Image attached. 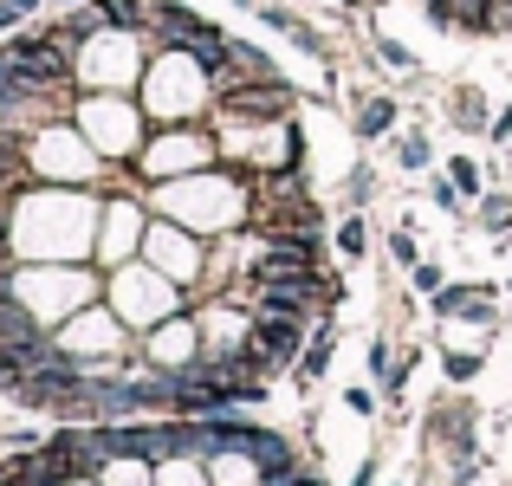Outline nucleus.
I'll return each mask as SVG.
<instances>
[{"label": "nucleus", "mask_w": 512, "mask_h": 486, "mask_svg": "<svg viewBox=\"0 0 512 486\" xmlns=\"http://www.w3.org/2000/svg\"><path fill=\"white\" fill-rule=\"evenodd\" d=\"M221 91V117H247V124H279L292 117V85L286 78H234V85H214Z\"/></svg>", "instance_id": "obj_1"}, {"label": "nucleus", "mask_w": 512, "mask_h": 486, "mask_svg": "<svg viewBox=\"0 0 512 486\" xmlns=\"http://www.w3.org/2000/svg\"><path fill=\"white\" fill-rule=\"evenodd\" d=\"M253 286L266 279H312L318 273V234H266V247L253 253Z\"/></svg>", "instance_id": "obj_2"}, {"label": "nucleus", "mask_w": 512, "mask_h": 486, "mask_svg": "<svg viewBox=\"0 0 512 486\" xmlns=\"http://www.w3.org/2000/svg\"><path fill=\"white\" fill-rule=\"evenodd\" d=\"M299 337H305V324H299V318H273V312H253V324H247V337H240V344H247L253 357L266 363V376H273L279 363H292V350H299Z\"/></svg>", "instance_id": "obj_3"}, {"label": "nucleus", "mask_w": 512, "mask_h": 486, "mask_svg": "<svg viewBox=\"0 0 512 486\" xmlns=\"http://www.w3.org/2000/svg\"><path fill=\"white\" fill-rule=\"evenodd\" d=\"M33 182V156H26L20 130H0V195H20Z\"/></svg>", "instance_id": "obj_4"}, {"label": "nucleus", "mask_w": 512, "mask_h": 486, "mask_svg": "<svg viewBox=\"0 0 512 486\" xmlns=\"http://www.w3.org/2000/svg\"><path fill=\"white\" fill-rule=\"evenodd\" d=\"M26 337H39V318L7 292V299H0V344H26Z\"/></svg>", "instance_id": "obj_5"}, {"label": "nucleus", "mask_w": 512, "mask_h": 486, "mask_svg": "<svg viewBox=\"0 0 512 486\" xmlns=\"http://www.w3.org/2000/svg\"><path fill=\"white\" fill-rule=\"evenodd\" d=\"M98 13H104V26H143L150 20L143 0H98Z\"/></svg>", "instance_id": "obj_6"}, {"label": "nucleus", "mask_w": 512, "mask_h": 486, "mask_svg": "<svg viewBox=\"0 0 512 486\" xmlns=\"http://www.w3.org/2000/svg\"><path fill=\"white\" fill-rule=\"evenodd\" d=\"M389 117H396V104H389V98H370L357 111V130H363V137H376V130H389Z\"/></svg>", "instance_id": "obj_7"}, {"label": "nucleus", "mask_w": 512, "mask_h": 486, "mask_svg": "<svg viewBox=\"0 0 512 486\" xmlns=\"http://www.w3.org/2000/svg\"><path fill=\"white\" fill-rule=\"evenodd\" d=\"M448 182L461 188V195H480V169H474L467 156H454V162H448Z\"/></svg>", "instance_id": "obj_8"}, {"label": "nucleus", "mask_w": 512, "mask_h": 486, "mask_svg": "<svg viewBox=\"0 0 512 486\" xmlns=\"http://www.w3.org/2000/svg\"><path fill=\"white\" fill-rule=\"evenodd\" d=\"M454 124H467V130H480V124H487V111H480V98H474V91H461V98H454Z\"/></svg>", "instance_id": "obj_9"}, {"label": "nucleus", "mask_w": 512, "mask_h": 486, "mask_svg": "<svg viewBox=\"0 0 512 486\" xmlns=\"http://www.w3.org/2000/svg\"><path fill=\"white\" fill-rule=\"evenodd\" d=\"M331 363V331H318V344H305V376H325Z\"/></svg>", "instance_id": "obj_10"}, {"label": "nucleus", "mask_w": 512, "mask_h": 486, "mask_svg": "<svg viewBox=\"0 0 512 486\" xmlns=\"http://www.w3.org/2000/svg\"><path fill=\"white\" fill-rule=\"evenodd\" d=\"M480 221H487V227H512V201L506 195H487V201H480Z\"/></svg>", "instance_id": "obj_11"}, {"label": "nucleus", "mask_w": 512, "mask_h": 486, "mask_svg": "<svg viewBox=\"0 0 512 486\" xmlns=\"http://www.w3.org/2000/svg\"><path fill=\"white\" fill-rule=\"evenodd\" d=\"M338 247H344V253H363V221H344V227H338Z\"/></svg>", "instance_id": "obj_12"}, {"label": "nucleus", "mask_w": 512, "mask_h": 486, "mask_svg": "<svg viewBox=\"0 0 512 486\" xmlns=\"http://www.w3.org/2000/svg\"><path fill=\"white\" fill-rule=\"evenodd\" d=\"M260 486H325L318 474H305V467H292V474H279V480H260Z\"/></svg>", "instance_id": "obj_13"}, {"label": "nucleus", "mask_w": 512, "mask_h": 486, "mask_svg": "<svg viewBox=\"0 0 512 486\" xmlns=\"http://www.w3.org/2000/svg\"><path fill=\"white\" fill-rule=\"evenodd\" d=\"M402 162H409V169H422V162H428V143L409 137V143H402Z\"/></svg>", "instance_id": "obj_14"}, {"label": "nucleus", "mask_w": 512, "mask_h": 486, "mask_svg": "<svg viewBox=\"0 0 512 486\" xmlns=\"http://www.w3.org/2000/svg\"><path fill=\"white\" fill-rule=\"evenodd\" d=\"M20 20H26V13L13 7V0H0V33H13V26H20Z\"/></svg>", "instance_id": "obj_15"}, {"label": "nucleus", "mask_w": 512, "mask_h": 486, "mask_svg": "<svg viewBox=\"0 0 512 486\" xmlns=\"http://www.w3.org/2000/svg\"><path fill=\"white\" fill-rule=\"evenodd\" d=\"M7 227H13V195H0V247H7Z\"/></svg>", "instance_id": "obj_16"}, {"label": "nucleus", "mask_w": 512, "mask_h": 486, "mask_svg": "<svg viewBox=\"0 0 512 486\" xmlns=\"http://www.w3.org/2000/svg\"><path fill=\"white\" fill-rule=\"evenodd\" d=\"M7 286H13V260H7V247H0V299H7Z\"/></svg>", "instance_id": "obj_17"}, {"label": "nucleus", "mask_w": 512, "mask_h": 486, "mask_svg": "<svg viewBox=\"0 0 512 486\" xmlns=\"http://www.w3.org/2000/svg\"><path fill=\"white\" fill-rule=\"evenodd\" d=\"M13 7H20V13H33V7H39V0H13Z\"/></svg>", "instance_id": "obj_18"}, {"label": "nucleus", "mask_w": 512, "mask_h": 486, "mask_svg": "<svg viewBox=\"0 0 512 486\" xmlns=\"http://www.w3.org/2000/svg\"><path fill=\"white\" fill-rule=\"evenodd\" d=\"M59 7H78V0H59Z\"/></svg>", "instance_id": "obj_19"}]
</instances>
